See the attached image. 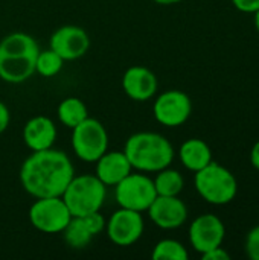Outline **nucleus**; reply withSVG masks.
Returning <instances> with one entry per match:
<instances>
[{
  "label": "nucleus",
  "instance_id": "9d476101",
  "mask_svg": "<svg viewBox=\"0 0 259 260\" xmlns=\"http://www.w3.org/2000/svg\"><path fill=\"white\" fill-rule=\"evenodd\" d=\"M145 222L140 212L130 209L116 210L108 221H105V233L108 239L118 247H130L136 244L143 235Z\"/></svg>",
  "mask_w": 259,
  "mask_h": 260
},
{
  "label": "nucleus",
  "instance_id": "bb28decb",
  "mask_svg": "<svg viewBox=\"0 0 259 260\" xmlns=\"http://www.w3.org/2000/svg\"><path fill=\"white\" fill-rule=\"evenodd\" d=\"M9 120H11V114L8 107L0 101V134H3L6 131V128L9 126Z\"/></svg>",
  "mask_w": 259,
  "mask_h": 260
},
{
  "label": "nucleus",
  "instance_id": "cd10ccee",
  "mask_svg": "<svg viewBox=\"0 0 259 260\" xmlns=\"http://www.w3.org/2000/svg\"><path fill=\"white\" fill-rule=\"evenodd\" d=\"M250 163L256 171H259V140L253 145V148L250 151Z\"/></svg>",
  "mask_w": 259,
  "mask_h": 260
},
{
  "label": "nucleus",
  "instance_id": "f3484780",
  "mask_svg": "<svg viewBox=\"0 0 259 260\" xmlns=\"http://www.w3.org/2000/svg\"><path fill=\"white\" fill-rule=\"evenodd\" d=\"M179 158L188 171L195 174L212 161V151L205 140L194 137L182 143L179 149Z\"/></svg>",
  "mask_w": 259,
  "mask_h": 260
},
{
  "label": "nucleus",
  "instance_id": "f257e3e1",
  "mask_svg": "<svg viewBox=\"0 0 259 260\" xmlns=\"http://www.w3.org/2000/svg\"><path fill=\"white\" fill-rule=\"evenodd\" d=\"M75 175L69 155L60 149L34 151L20 168V183L34 198L61 197Z\"/></svg>",
  "mask_w": 259,
  "mask_h": 260
},
{
  "label": "nucleus",
  "instance_id": "c756f323",
  "mask_svg": "<svg viewBox=\"0 0 259 260\" xmlns=\"http://www.w3.org/2000/svg\"><path fill=\"white\" fill-rule=\"evenodd\" d=\"M253 15H255V27H256V30L259 32V9L253 14Z\"/></svg>",
  "mask_w": 259,
  "mask_h": 260
},
{
  "label": "nucleus",
  "instance_id": "412c9836",
  "mask_svg": "<svg viewBox=\"0 0 259 260\" xmlns=\"http://www.w3.org/2000/svg\"><path fill=\"white\" fill-rule=\"evenodd\" d=\"M63 66H64V59L49 47L47 50L38 52L35 61V73H38L43 78H52L61 72Z\"/></svg>",
  "mask_w": 259,
  "mask_h": 260
},
{
  "label": "nucleus",
  "instance_id": "2eb2a0df",
  "mask_svg": "<svg viewBox=\"0 0 259 260\" xmlns=\"http://www.w3.org/2000/svg\"><path fill=\"white\" fill-rule=\"evenodd\" d=\"M55 140L56 126L47 116L31 117L23 126V142L32 152L52 148Z\"/></svg>",
  "mask_w": 259,
  "mask_h": 260
},
{
  "label": "nucleus",
  "instance_id": "a878e982",
  "mask_svg": "<svg viewBox=\"0 0 259 260\" xmlns=\"http://www.w3.org/2000/svg\"><path fill=\"white\" fill-rule=\"evenodd\" d=\"M202 259L203 260H231V254L221 247H217L205 254H202Z\"/></svg>",
  "mask_w": 259,
  "mask_h": 260
},
{
  "label": "nucleus",
  "instance_id": "f03ea898",
  "mask_svg": "<svg viewBox=\"0 0 259 260\" xmlns=\"http://www.w3.org/2000/svg\"><path fill=\"white\" fill-rule=\"evenodd\" d=\"M40 47L34 37L12 32L0 41V79L8 84H21L35 73Z\"/></svg>",
  "mask_w": 259,
  "mask_h": 260
},
{
  "label": "nucleus",
  "instance_id": "4468645a",
  "mask_svg": "<svg viewBox=\"0 0 259 260\" xmlns=\"http://www.w3.org/2000/svg\"><path fill=\"white\" fill-rule=\"evenodd\" d=\"M122 87L130 99L136 102H145L157 93L159 82L157 76L148 67L131 66L122 76Z\"/></svg>",
  "mask_w": 259,
  "mask_h": 260
},
{
  "label": "nucleus",
  "instance_id": "a211bd4d",
  "mask_svg": "<svg viewBox=\"0 0 259 260\" xmlns=\"http://www.w3.org/2000/svg\"><path fill=\"white\" fill-rule=\"evenodd\" d=\"M56 116L64 126L72 129L76 125H79L84 119L89 117V110L81 99L72 96V98L63 99L60 102V105L56 108Z\"/></svg>",
  "mask_w": 259,
  "mask_h": 260
},
{
  "label": "nucleus",
  "instance_id": "1a4fd4ad",
  "mask_svg": "<svg viewBox=\"0 0 259 260\" xmlns=\"http://www.w3.org/2000/svg\"><path fill=\"white\" fill-rule=\"evenodd\" d=\"M154 119L168 128H177L188 122L192 114V101L182 90H166L160 93L153 105Z\"/></svg>",
  "mask_w": 259,
  "mask_h": 260
},
{
  "label": "nucleus",
  "instance_id": "c85d7f7f",
  "mask_svg": "<svg viewBox=\"0 0 259 260\" xmlns=\"http://www.w3.org/2000/svg\"><path fill=\"white\" fill-rule=\"evenodd\" d=\"M153 2H156V3H159V5L168 6V5H176V3H179V2H182V0H153Z\"/></svg>",
  "mask_w": 259,
  "mask_h": 260
},
{
  "label": "nucleus",
  "instance_id": "6e6552de",
  "mask_svg": "<svg viewBox=\"0 0 259 260\" xmlns=\"http://www.w3.org/2000/svg\"><path fill=\"white\" fill-rule=\"evenodd\" d=\"M70 219L72 213L61 197L35 198V203L29 209L32 227L46 235L63 233Z\"/></svg>",
  "mask_w": 259,
  "mask_h": 260
},
{
  "label": "nucleus",
  "instance_id": "7ed1b4c3",
  "mask_svg": "<svg viewBox=\"0 0 259 260\" xmlns=\"http://www.w3.org/2000/svg\"><path fill=\"white\" fill-rule=\"evenodd\" d=\"M124 152L131 168L143 174H156L171 166L176 155L171 142L165 136L151 131H142L130 136L125 142Z\"/></svg>",
  "mask_w": 259,
  "mask_h": 260
},
{
  "label": "nucleus",
  "instance_id": "0eeeda50",
  "mask_svg": "<svg viewBox=\"0 0 259 260\" xmlns=\"http://www.w3.org/2000/svg\"><path fill=\"white\" fill-rule=\"evenodd\" d=\"M156 197L154 181L143 172H131L114 186V198L122 209L147 212Z\"/></svg>",
  "mask_w": 259,
  "mask_h": 260
},
{
  "label": "nucleus",
  "instance_id": "aec40b11",
  "mask_svg": "<svg viewBox=\"0 0 259 260\" xmlns=\"http://www.w3.org/2000/svg\"><path fill=\"white\" fill-rule=\"evenodd\" d=\"M63 236H64L66 244L70 248H73V250L85 248L92 242V239L95 238L90 233V230L85 227V224H84L81 216H72L70 222L63 230Z\"/></svg>",
  "mask_w": 259,
  "mask_h": 260
},
{
  "label": "nucleus",
  "instance_id": "6ab92c4d",
  "mask_svg": "<svg viewBox=\"0 0 259 260\" xmlns=\"http://www.w3.org/2000/svg\"><path fill=\"white\" fill-rule=\"evenodd\" d=\"M156 178L153 180L154 181V187H156V192L157 195H162V197H179L185 187V178L183 175L176 171V169H171L169 166L156 172Z\"/></svg>",
  "mask_w": 259,
  "mask_h": 260
},
{
  "label": "nucleus",
  "instance_id": "9b49d317",
  "mask_svg": "<svg viewBox=\"0 0 259 260\" xmlns=\"http://www.w3.org/2000/svg\"><path fill=\"white\" fill-rule=\"evenodd\" d=\"M226 236V227L223 221L212 213L197 216L189 225V242L192 248L205 254L217 247H221Z\"/></svg>",
  "mask_w": 259,
  "mask_h": 260
},
{
  "label": "nucleus",
  "instance_id": "20e7f679",
  "mask_svg": "<svg viewBox=\"0 0 259 260\" xmlns=\"http://www.w3.org/2000/svg\"><path fill=\"white\" fill-rule=\"evenodd\" d=\"M194 186L198 195L212 206H226L232 203L238 193V181L235 175L214 160L195 172Z\"/></svg>",
  "mask_w": 259,
  "mask_h": 260
},
{
  "label": "nucleus",
  "instance_id": "f8f14e48",
  "mask_svg": "<svg viewBox=\"0 0 259 260\" xmlns=\"http://www.w3.org/2000/svg\"><path fill=\"white\" fill-rule=\"evenodd\" d=\"M49 47L64 61H75L82 58L90 49V37L85 29L75 24H66L50 35Z\"/></svg>",
  "mask_w": 259,
  "mask_h": 260
},
{
  "label": "nucleus",
  "instance_id": "ddd939ff",
  "mask_svg": "<svg viewBox=\"0 0 259 260\" xmlns=\"http://www.w3.org/2000/svg\"><path fill=\"white\" fill-rule=\"evenodd\" d=\"M147 212L153 224L162 230L180 229L188 219V207L179 197L157 195Z\"/></svg>",
  "mask_w": 259,
  "mask_h": 260
},
{
  "label": "nucleus",
  "instance_id": "dca6fc26",
  "mask_svg": "<svg viewBox=\"0 0 259 260\" xmlns=\"http://www.w3.org/2000/svg\"><path fill=\"white\" fill-rule=\"evenodd\" d=\"M95 175L108 187H114L122 181L128 174L133 172V168L124 151H105L96 161Z\"/></svg>",
  "mask_w": 259,
  "mask_h": 260
},
{
  "label": "nucleus",
  "instance_id": "4be33fe9",
  "mask_svg": "<svg viewBox=\"0 0 259 260\" xmlns=\"http://www.w3.org/2000/svg\"><path fill=\"white\" fill-rule=\"evenodd\" d=\"M151 257L154 260H188L189 254L183 244L174 239H162L153 248Z\"/></svg>",
  "mask_w": 259,
  "mask_h": 260
},
{
  "label": "nucleus",
  "instance_id": "b1692460",
  "mask_svg": "<svg viewBox=\"0 0 259 260\" xmlns=\"http://www.w3.org/2000/svg\"><path fill=\"white\" fill-rule=\"evenodd\" d=\"M246 254L252 260H259V225L252 229L246 238Z\"/></svg>",
  "mask_w": 259,
  "mask_h": 260
},
{
  "label": "nucleus",
  "instance_id": "5701e85b",
  "mask_svg": "<svg viewBox=\"0 0 259 260\" xmlns=\"http://www.w3.org/2000/svg\"><path fill=\"white\" fill-rule=\"evenodd\" d=\"M81 218H82L85 227L90 230V233L93 236H96V235H99L101 232L105 230V219H104V216L99 212H93V213L84 215Z\"/></svg>",
  "mask_w": 259,
  "mask_h": 260
},
{
  "label": "nucleus",
  "instance_id": "39448f33",
  "mask_svg": "<svg viewBox=\"0 0 259 260\" xmlns=\"http://www.w3.org/2000/svg\"><path fill=\"white\" fill-rule=\"evenodd\" d=\"M105 197L107 186L92 174L73 175L61 195L72 216H84L99 212L105 203Z\"/></svg>",
  "mask_w": 259,
  "mask_h": 260
},
{
  "label": "nucleus",
  "instance_id": "393cba45",
  "mask_svg": "<svg viewBox=\"0 0 259 260\" xmlns=\"http://www.w3.org/2000/svg\"><path fill=\"white\" fill-rule=\"evenodd\" d=\"M232 5L244 14H255L259 9V0H232Z\"/></svg>",
  "mask_w": 259,
  "mask_h": 260
},
{
  "label": "nucleus",
  "instance_id": "423d86ee",
  "mask_svg": "<svg viewBox=\"0 0 259 260\" xmlns=\"http://www.w3.org/2000/svg\"><path fill=\"white\" fill-rule=\"evenodd\" d=\"M72 148L79 160L95 163L108 149V133L105 126L98 119H84L72 128Z\"/></svg>",
  "mask_w": 259,
  "mask_h": 260
}]
</instances>
